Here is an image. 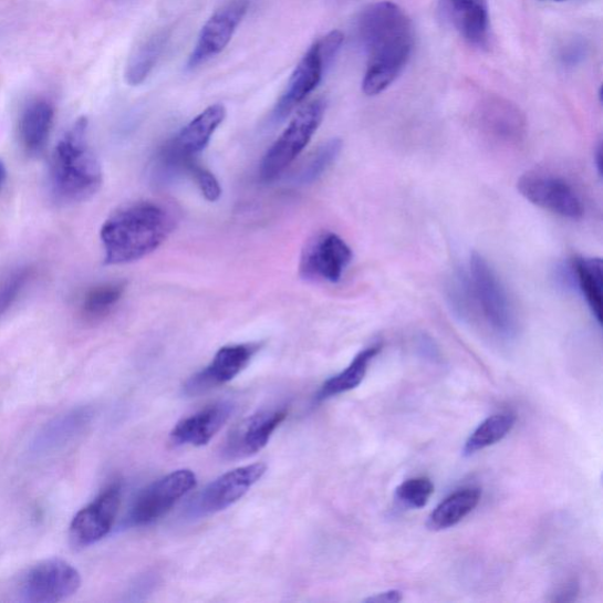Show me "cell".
I'll list each match as a JSON object with an SVG mask.
<instances>
[{
    "label": "cell",
    "instance_id": "cell-1",
    "mask_svg": "<svg viewBox=\"0 0 603 603\" xmlns=\"http://www.w3.org/2000/svg\"><path fill=\"white\" fill-rule=\"evenodd\" d=\"M358 41L368 54L362 81L363 93L376 96L405 70L414 48L410 18L393 2L365 8L357 21Z\"/></svg>",
    "mask_w": 603,
    "mask_h": 603
},
{
    "label": "cell",
    "instance_id": "cell-2",
    "mask_svg": "<svg viewBox=\"0 0 603 603\" xmlns=\"http://www.w3.org/2000/svg\"><path fill=\"white\" fill-rule=\"evenodd\" d=\"M174 209L155 200L125 206L110 216L101 230L105 263L138 261L157 250L175 230Z\"/></svg>",
    "mask_w": 603,
    "mask_h": 603
},
{
    "label": "cell",
    "instance_id": "cell-3",
    "mask_svg": "<svg viewBox=\"0 0 603 603\" xmlns=\"http://www.w3.org/2000/svg\"><path fill=\"white\" fill-rule=\"evenodd\" d=\"M87 121L79 119L61 138L51 157L49 189L63 205L81 204L101 188V163L87 142Z\"/></svg>",
    "mask_w": 603,
    "mask_h": 603
},
{
    "label": "cell",
    "instance_id": "cell-4",
    "mask_svg": "<svg viewBox=\"0 0 603 603\" xmlns=\"http://www.w3.org/2000/svg\"><path fill=\"white\" fill-rule=\"evenodd\" d=\"M344 35L341 31L329 32L305 52L289 80L283 96L273 110V119H284L319 86L329 65L341 50Z\"/></svg>",
    "mask_w": 603,
    "mask_h": 603
},
{
    "label": "cell",
    "instance_id": "cell-5",
    "mask_svg": "<svg viewBox=\"0 0 603 603\" xmlns=\"http://www.w3.org/2000/svg\"><path fill=\"white\" fill-rule=\"evenodd\" d=\"M468 290L489 326L501 336L516 332V316L507 292L495 270L474 252L469 263Z\"/></svg>",
    "mask_w": 603,
    "mask_h": 603
},
{
    "label": "cell",
    "instance_id": "cell-6",
    "mask_svg": "<svg viewBox=\"0 0 603 603\" xmlns=\"http://www.w3.org/2000/svg\"><path fill=\"white\" fill-rule=\"evenodd\" d=\"M326 104L316 100L303 106L292 118L284 133L271 145L261 164V177L275 180L294 162L318 132Z\"/></svg>",
    "mask_w": 603,
    "mask_h": 603
},
{
    "label": "cell",
    "instance_id": "cell-7",
    "mask_svg": "<svg viewBox=\"0 0 603 603\" xmlns=\"http://www.w3.org/2000/svg\"><path fill=\"white\" fill-rule=\"evenodd\" d=\"M81 583V574L72 564L49 559L34 564L21 576L14 594L24 603H56L76 594Z\"/></svg>",
    "mask_w": 603,
    "mask_h": 603
},
{
    "label": "cell",
    "instance_id": "cell-8",
    "mask_svg": "<svg viewBox=\"0 0 603 603\" xmlns=\"http://www.w3.org/2000/svg\"><path fill=\"white\" fill-rule=\"evenodd\" d=\"M227 116L222 104H214L200 113L162 149L158 162L162 175L187 171L195 157L202 153L217 127Z\"/></svg>",
    "mask_w": 603,
    "mask_h": 603
},
{
    "label": "cell",
    "instance_id": "cell-9",
    "mask_svg": "<svg viewBox=\"0 0 603 603\" xmlns=\"http://www.w3.org/2000/svg\"><path fill=\"white\" fill-rule=\"evenodd\" d=\"M266 471L264 464H253L221 475L188 505L187 518L198 520L229 508L241 500L263 478Z\"/></svg>",
    "mask_w": 603,
    "mask_h": 603
},
{
    "label": "cell",
    "instance_id": "cell-10",
    "mask_svg": "<svg viewBox=\"0 0 603 603\" xmlns=\"http://www.w3.org/2000/svg\"><path fill=\"white\" fill-rule=\"evenodd\" d=\"M196 485V475L190 469H178L166 475L141 492L126 517L125 526L143 527L156 522Z\"/></svg>",
    "mask_w": 603,
    "mask_h": 603
},
{
    "label": "cell",
    "instance_id": "cell-11",
    "mask_svg": "<svg viewBox=\"0 0 603 603\" xmlns=\"http://www.w3.org/2000/svg\"><path fill=\"white\" fill-rule=\"evenodd\" d=\"M518 189L529 202L561 217L580 219L584 214L579 194L561 177L528 173L519 179Z\"/></svg>",
    "mask_w": 603,
    "mask_h": 603
},
{
    "label": "cell",
    "instance_id": "cell-12",
    "mask_svg": "<svg viewBox=\"0 0 603 603\" xmlns=\"http://www.w3.org/2000/svg\"><path fill=\"white\" fill-rule=\"evenodd\" d=\"M353 260V251L340 236L323 232L305 246L301 263V277L308 281L339 282Z\"/></svg>",
    "mask_w": 603,
    "mask_h": 603
},
{
    "label": "cell",
    "instance_id": "cell-13",
    "mask_svg": "<svg viewBox=\"0 0 603 603\" xmlns=\"http://www.w3.org/2000/svg\"><path fill=\"white\" fill-rule=\"evenodd\" d=\"M249 9L248 0H233L218 10L200 30L190 53L188 69L194 70L218 56L228 46Z\"/></svg>",
    "mask_w": 603,
    "mask_h": 603
},
{
    "label": "cell",
    "instance_id": "cell-14",
    "mask_svg": "<svg viewBox=\"0 0 603 603\" xmlns=\"http://www.w3.org/2000/svg\"><path fill=\"white\" fill-rule=\"evenodd\" d=\"M122 488L113 485L79 511L70 524V541L75 547H89L112 531L121 505Z\"/></svg>",
    "mask_w": 603,
    "mask_h": 603
},
{
    "label": "cell",
    "instance_id": "cell-15",
    "mask_svg": "<svg viewBox=\"0 0 603 603\" xmlns=\"http://www.w3.org/2000/svg\"><path fill=\"white\" fill-rule=\"evenodd\" d=\"M261 349L260 343L223 346L202 372L194 375L185 386L186 394L196 396L223 386L240 375Z\"/></svg>",
    "mask_w": 603,
    "mask_h": 603
},
{
    "label": "cell",
    "instance_id": "cell-16",
    "mask_svg": "<svg viewBox=\"0 0 603 603\" xmlns=\"http://www.w3.org/2000/svg\"><path fill=\"white\" fill-rule=\"evenodd\" d=\"M478 125L482 134L501 146H518L527 133V123L520 108L507 100L490 97L478 108Z\"/></svg>",
    "mask_w": 603,
    "mask_h": 603
},
{
    "label": "cell",
    "instance_id": "cell-17",
    "mask_svg": "<svg viewBox=\"0 0 603 603\" xmlns=\"http://www.w3.org/2000/svg\"><path fill=\"white\" fill-rule=\"evenodd\" d=\"M288 416L285 408L261 410L243 419L230 434L225 454L229 459H245L261 451Z\"/></svg>",
    "mask_w": 603,
    "mask_h": 603
},
{
    "label": "cell",
    "instance_id": "cell-18",
    "mask_svg": "<svg viewBox=\"0 0 603 603\" xmlns=\"http://www.w3.org/2000/svg\"><path fill=\"white\" fill-rule=\"evenodd\" d=\"M438 12L468 44L480 49L488 45V0H438Z\"/></svg>",
    "mask_w": 603,
    "mask_h": 603
},
{
    "label": "cell",
    "instance_id": "cell-19",
    "mask_svg": "<svg viewBox=\"0 0 603 603\" xmlns=\"http://www.w3.org/2000/svg\"><path fill=\"white\" fill-rule=\"evenodd\" d=\"M94 415L93 408L81 406L52 418L34 435L30 445V454L35 458H42V456L61 450L82 435L93 422Z\"/></svg>",
    "mask_w": 603,
    "mask_h": 603
},
{
    "label": "cell",
    "instance_id": "cell-20",
    "mask_svg": "<svg viewBox=\"0 0 603 603\" xmlns=\"http://www.w3.org/2000/svg\"><path fill=\"white\" fill-rule=\"evenodd\" d=\"M233 406L229 402H219L187 418H183L170 434L175 446L202 447L228 423Z\"/></svg>",
    "mask_w": 603,
    "mask_h": 603
},
{
    "label": "cell",
    "instance_id": "cell-21",
    "mask_svg": "<svg viewBox=\"0 0 603 603\" xmlns=\"http://www.w3.org/2000/svg\"><path fill=\"white\" fill-rule=\"evenodd\" d=\"M53 117V106L46 101H35L24 110L20 121V141L27 155L37 156L44 150Z\"/></svg>",
    "mask_w": 603,
    "mask_h": 603
},
{
    "label": "cell",
    "instance_id": "cell-22",
    "mask_svg": "<svg viewBox=\"0 0 603 603\" xmlns=\"http://www.w3.org/2000/svg\"><path fill=\"white\" fill-rule=\"evenodd\" d=\"M479 488H464L453 492L430 514L427 526L430 531L440 532L460 523L481 501Z\"/></svg>",
    "mask_w": 603,
    "mask_h": 603
},
{
    "label": "cell",
    "instance_id": "cell-23",
    "mask_svg": "<svg viewBox=\"0 0 603 603\" xmlns=\"http://www.w3.org/2000/svg\"><path fill=\"white\" fill-rule=\"evenodd\" d=\"M169 40V30L162 29L136 48L125 67V81L127 84L137 86L149 77L160 60L164 50H166Z\"/></svg>",
    "mask_w": 603,
    "mask_h": 603
},
{
    "label": "cell",
    "instance_id": "cell-24",
    "mask_svg": "<svg viewBox=\"0 0 603 603\" xmlns=\"http://www.w3.org/2000/svg\"><path fill=\"white\" fill-rule=\"evenodd\" d=\"M381 350V345L377 344L358 353L349 367L323 383L316 396L318 401H324L357 388Z\"/></svg>",
    "mask_w": 603,
    "mask_h": 603
},
{
    "label": "cell",
    "instance_id": "cell-25",
    "mask_svg": "<svg viewBox=\"0 0 603 603\" xmlns=\"http://www.w3.org/2000/svg\"><path fill=\"white\" fill-rule=\"evenodd\" d=\"M124 282H107L89 289L80 301L79 312L86 322H97L112 314L122 300Z\"/></svg>",
    "mask_w": 603,
    "mask_h": 603
},
{
    "label": "cell",
    "instance_id": "cell-26",
    "mask_svg": "<svg viewBox=\"0 0 603 603\" xmlns=\"http://www.w3.org/2000/svg\"><path fill=\"white\" fill-rule=\"evenodd\" d=\"M579 289L586 300L593 316L602 322L603 263L601 259L581 258L573 266Z\"/></svg>",
    "mask_w": 603,
    "mask_h": 603
},
{
    "label": "cell",
    "instance_id": "cell-27",
    "mask_svg": "<svg viewBox=\"0 0 603 603\" xmlns=\"http://www.w3.org/2000/svg\"><path fill=\"white\" fill-rule=\"evenodd\" d=\"M516 423L517 417L511 413L497 414L486 418L469 436L464 447V455L471 456L502 441L511 429L514 428Z\"/></svg>",
    "mask_w": 603,
    "mask_h": 603
},
{
    "label": "cell",
    "instance_id": "cell-28",
    "mask_svg": "<svg viewBox=\"0 0 603 603\" xmlns=\"http://www.w3.org/2000/svg\"><path fill=\"white\" fill-rule=\"evenodd\" d=\"M33 269L17 264L0 269V319H2L22 295L32 279Z\"/></svg>",
    "mask_w": 603,
    "mask_h": 603
},
{
    "label": "cell",
    "instance_id": "cell-29",
    "mask_svg": "<svg viewBox=\"0 0 603 603\" xmlns=\"http://www.w3.org/2000/svg\"><path fill=\"white\" fill-rule=\"evenodd\" d=\"M341 150L342 141L339 138L328 141L321 145L313 158L306 164V167L301 173L299 180L303 183V185L314 183L337 159Z\"/></svg>",
    "mask_w": 603,
    "mask_h": 603
},
{
    "label": "cell",
    "instance_id": "cell-30",
    "mask_svg": "<svg viewBox=\"0 0 603 603\" xmlns=\"http://www.w3.org/2000/svg\"><path fill=\"white\" fill-rule=\"evenodd\" d=\"M435 487L430 479L425 477L405 481L396 489V499L409 508H424L434 495Z\"/></svg>",
    "mask_w": 603,
    "mask_h": 603
},
{
    "label": "cell",
    "instance_id": "cell-31",
    "mask_svg": "<svg viewBox=\"0 0 603 603\" xmlns=\"http://www.w3.org/2000/svg\"><path fill=\"white\" fill-rule=\"evenodd\" d=\"M196 180L197 186L209 202H216L222 195V189L216 177L207 169L199 167L196 162L191 164L188 171Z\"/></svg>",
    "mask_w": 603,
    "mask_h": 603
},
{
    "label": "cell",
    "instance_id": "cell-32",
    "mask_svg": "<svg viewBox=\"0 0 603 603\" xmlns=\"http://www.w3.org/2000/svg\"><path fill=\"white\" fill-rule=\"evenodd\" d=\"M402 600H404V596H402V593L399 591H388L371 596L365 601L374 603H397Z\"/></svg>",
    "mask_w": 603,
    "mask_h": 603
},
{
    "label": "cell",
    "instance_id": "cell-33",
    "mask_svg": "<svg viewBox=\"0 0 603 603\" xmlns=\"http://www.w3.org/2000/svg\"><path fill=\"white\" fill-rule=\"evenodd\" d=\"M582 48V45L573 44L572 46H570V49L564 50L562 54L563 62L568 64H576L578 61L583 58Z\"/></svg>",
    "mask_w": 603,
    "mask_h": 603
},
{
    "label": "cell",
    "instance_id": "cell-34",
    "mask_svg": "<svg viewBox=\"0 0 603 603\" xmlns=\"http://www.w3.org/2000/svg\"><path fill=\"white\" fill-rule=\"evenodd\" d=\"M576 593H578L576 583L575 582L568 583L565 584V586H563L560 590V593L558 594L559 596L555 597V601H570V597H569L570 595L574 600Z\"/></svg>",
    "mask_w": 603,
    "mask_h": 603
},
{
    "label": "cell",
    "instance_id": "cell-35",
    "mask_svg": "<svg viewBox=\"0 0 603 603\" xmlns=\"http://www.w3.org/2000/svg\"><path fill=\"white\" fill-rule=\"evenodd\" d=\"M7 168H6V164L3 163L2 159H0V190H2L3 186H4V183L7 180Z\"/></svg>",
    "mask_w": 603,
    "mask_h": 603
},
{
    "label": "cell",
    "instance_id": "cell-36",
    "mask_svg": "<svg viewBox=\"0 0 603 603\" xmlns=\"http://www.w3.org/2000/svg\"><path fill=\"white\" fill-rule=\"evenodd\" d=\"M595 156H596L595 163H596L597 171L599 174H602V146L601 145H599Z\"/></svg>",
    "mask_w": 603,
    "mask_h": 603
},
{
    "label": "cell",
    "instance_id": "cell-37",
    "mask_svg": "<svg viewBox=\"0 0 603 603\" xmlns=\"http://www.w3.org/2000/svg\"><path fill=\"white\" fill-rule=\"evenodd\" d=\"M551 2H564V0H551Z\"/></svg>",
    "mask_w": 603,
    "mask_h": 603
}]
</instances>
